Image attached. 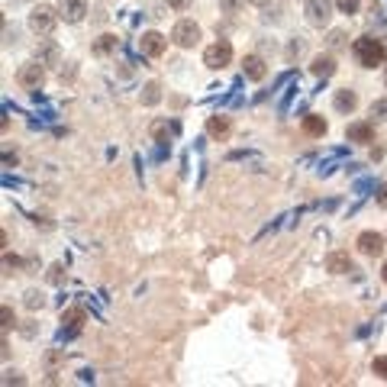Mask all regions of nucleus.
Wrapping results in <instances>:
<instances>
[{"mask_svg":"<svg viewBox=\"0 0 387 387\" xmlns=\"http://www.w3.org/2000/svg\"><path fill=\"white\" fill-rule=\"evenodd\" d=\"M352 52H355V58H359L361 68H378L387 58V48L378 36H359L355 39V46H352Z\"/></svg>","mask_w":387,"mask_h":387,"instance_id":"f257e3e1","label":"nucleus"},{"mask_svg":"<svg viewBox=\"0 0 387 387\" xmlns=\"http://www.w3.org/2000/svg\"><path fill=\"white\" fill-rule=\"evenodd\" d=\"M171 42L178 48H194L200 42V26L194 19H178L174 29H171Z\"/></svg>","mask_w":387,"mask_h":387,"instance_id":"f03ea898","label":"nucleus"},{"mask_svg":"<svg viewBox=\"0 0 387 387\" xmlns=\"http://www.w3.org/2000/svg\"><path fill=\"white\" fill-rule=\"evenodd\" d=\"M55 19H58V10L39 3V7L29 13V29H33L36 36H48V33L55 29Z\"/></svg>","mask_w":387,"mask_h":387,"instance_id":"7ed1b4c3","label":"nucleus"},{"mask_svg":"<svg viewBox=\"0 0 387 387\" xmlns=\"http://www.w3.org/2000/svg\"><path fill=\"white\" fill-rule=\"evenodd\" d=\"M233 62V46H229L226 39H219V42H213V46L204 52V65L210 68V71H223V68Z\"/></svg>","mask_w":387,"mask_h":387,"instance_id":"20e7f679","label":"nucleus"},{"mask_svg":"<svg viewBox=\"0 0 387 387\" xmlns=\"http://www.w3.org/2000/svg\"><path fill=\"white\" fill-rule=\"evenodd\" d=\"M303 13H307V23H310V26H320L323 29L332 19V3H330V0H307Z\"/></svg>","mask_w":387,"mask_h":387,"instance_id":"39448f33","label":"nucleus"},{"mask_svg":"<svg viewBox=\"0 0 387 387\" xmlns=\"http://www.w3.org/2000/svg\"><path fill=\"white\" fill-rule=\"evenodd\" d=\"M58 19H65V23H81L87 17V0H58Z\"/></svg>","mask_w":387,"mask_h":387,"instance_id":"423d86ee","label":"nucleus"},{"mask_svg":"<svg viewBox=\"0 0 387 387\" xmlns=\"http://www.w3.org/2000/svg\"><path fill=\"white\" fill-rule=\"evenodd\" d=\"M19 84L29 87V91H39V84L46 81V68H42V62H26V65L19 68Z\"/></svg>","mask_w":387,"mask_h":387,"instance_id":"0eeeda50","label":"nucleus"},{"mask_svg":"<svg viewBox=\"0 0 387 387\" xmlns=\"http://www.w3.org/2000/svg\"><path fill=\"white\" fill-rule=\"evenodd\" d=\"M139 48H142V55L159 58L161 52L168 48V39L161 36V33H155V29H149V33H142V39H139Z\"/></svg>","mask_w":387,"mask_h":387,"instance_id":"6e6552de","label":"nucleus"},{"mask_svg":"<svg viewBox=\"0 0 387 387\" xmlns=\"http://www.w3.org/2000/svg\"><path fill=\"white\" fill-rule=\"evenodd\" d=\"M355 246H359L361 255H381V252H384V236H381V233H375V229H365Z\"/></svg>","mask_w":387,"mask_h":387,"instance_id":"1a4fd4ad","label":"nucleus"},{"mask_svg":"<svg viewBox=\"0 0 387 387\" xmlns=\"http://www.w3.org/2000/svg\"><path fill=\"white\" fill-rule=\"evenodd\" d=\"M332 107H336L339 114H352V110L359 107V97H355V91L342 87V91H336V97H332Z\"/></svg>","mask_w":387,"mask_h":387,"instance_id":"9d476101","label":"nucleus"},{"mask_svg":"<svg viewBox=\"0 0 387 387\" xmlns=\"http://www.w3.org/2000/svg\"><path fill=\"white\" fill-rule=\"evenodd\" d=\"M242 75H246L249 81H262L264 78V62L258 55H246V62H242Z\"/></svg>","mask_w":387,"mask_h":387,"instance_id":"9b49d317","label":"nucleus"},{"mask_svg":"<svg viewBox=\"0 0 387 387\" xmlns=\"http://www.w3.org/2000/svg\"><path fill=\"white\" fill-rule=\"evenodd\" d=\"M345 139L349 142H371L375 139V129H371V123H352L349 129H345Z\"/></svg>","mask_w":387,"mask_h":387,"instance_id":"f8f14e48","label":"nucleus"},{"mask_svg":"<svg viewBox=\"0 0 387 387\" xmlns=\"http://www.w3.org/2000/svg\"><path fill=\"white\" fill-rule=\"evenodd\" d=\"M310 71L316 78H323V81H326V78L336 71V62H332L330 55H316V58H313V65H310Z\"/></svg>","mask_w":387,"mask_h":387,"instance_id":"ddd939ff","label":"nucleus"},{"mask_svg":"<svg viewBox=\"0 0 387 387\" xmlns=\"http://www.w3.org/2000/svg\"><path fill=\"white\" fill-rule=\"evenodd\" d=\"M326 129H330V123H326L323 116H316V114L303 116V132H307V136H326Z\"/></svg>","mask_w":387,"mask_h":387,"instance_id":"4468645a","label":"nucleus"},{"mask_svg":"<svg viewBox=\"0 0 387 387\" xmlns=\"http://www.w3.org/2000/svg\"><path fill=\"white\" fill-rule=\"evenodd\" d=\"M326 268H330L332 274H345V271H352V262L345 252H332V255L326 258Z\"/></svg>","mask_w":387,"mask_h":387,"instance_id":"2eb2a0df","label":"nucleus"},{"mask_svg":"<svg viewBox=\"0 0 387 387\" xmlns=\"http://www.w3.org/2000/svg\"><path fill=\"white\" fill-rule=\"evenodd\" d=\"M161 100V87L155 84V81H149V84L142 87V104L145 107H155Z\"/></svg>","mask_w":387,"mask_h":387,"instance_id":"dca6fc26","label":"nucleus"},{"mask_svg":"<svg viewBox=\"0 0 387 387\" xmlns=\"http://www.w3.org/2000/svg\"><path fill=\"white\" fill-rule=\"evenodd\" d=\"M207 132H210V136H219V139H223V136L229 132V120H226V116H210Z\"/></svg>","mask_w":387,"mask_h":387,"instance_id":"f3484780","label":"nucleus"},{"mask_svg":"<svg viewBox=\"0 0 387 387\" xmlns=\"http://www.w3.org/2000/svg\"><path fill=\"white\" fill-rule=\"evenodd\" d=\"M110 48H116V36H100V39H97V46H94L97 55H107Z\"/></svg>","mask_w":387,"mask_h":387,"instance_id":"a211bd4d","label":"nucleus"},{"mask_svg":"<svg viewBox=\"0 0 387 387\" xmlns=\"http://www.w3.org/2000/svg\"><path fill=\"white\" fill-rule=\"evenodd\" d=\"M42 303H46V297H42L39 291H29L26 294V307H29V310H42Z\"/></svg>","mask_w":387,"mask_h":387,"instance_id":"6ab92c4d","label":"nucleus"},{"mask_svg":"<svg viewBox=\"0 0 387 387\" xmlns=\"http://www.w3.org/2000/svg\"><path fill=\"white\" fill-rule=\"evenodd\" d=\"M371 371H375L378 378H384V381H387V355H378V359L371 361Z\"/></svg>","mask_w":387,"mask_h":387,"instance_id":"aec40b11","label":"nucleus"},{"mask_svg":"<svg viewBox=\"0 0 387 387\" xmlns=\"http://www.w3.org/2000/svg\"><path fill=\"white\" fill-rule=\"evenodd\" d=\"M336 3H339V10L342 13H359V7H361V0H336Z\"/></svg>","mask_w":387,"mask_h":387,"instance_id":"412c9836","label":"nucleus"},{"mask_svg":"<svg viewBox=\"0 0 387 387\" xmlns=\"http://www.w3.org/2000/svg\"><path fill=\"white\" fill-rule=\"evenodd\" d=\"M371 116H375V120H384L387 116V100H375V104H371Z\"/></svg>","mask_w":387,"mask_h":387,"instance_id":"4be33fe9","label":"nucleus"},{"mask_svg":"<svg viewBox=\"0 0 387 387\" xmlns=\"http://www.w3.org/2000/svg\"><path fill=\"white\" fill-rule=\"evenodd\" d=\"M342 42H345V33H342V29H332V33H330V46L339 48Z\"/></svg>","mask_w":387,"mask_h":387,"instance_id":"5701e85b","label":"nucleus"},{"mask_svg":"<svg viewBox=\"0 0 387 387\" xmlns=\"http://www.w3.org/2000/svg\"><path fill=\"white\" fill-rule=\"evenodd\" d=\"M371 188H375V181H359V184H355V190H359V197H365V194H368Z\"/></svg>","mask_w":387,"mask_h":387,"instance_id":"b1692460","label":"nucleus"},{"mask_svg":"<svg viewBox=\"0 0 387 387\" xmlns=\"http://www.w3.org/2000/svg\"><path fill=\"white\" fill-rule=\"evenodd\" d=\"M219 3H223V10H226V13H236V7L242 3V0H219Z\"/></svg>","mask_w":387,"mask_h":387,"instance_id":"393cba45","label":"nucleus"},{"mask_svg":"<svg viewBox=\"0 0 387 387\" xmlns=\"http://www.w3.org/2000/svg\"><path fill=\"white\" fill-rule=\"evenodd\" d=\"M378 204L387 210V184H381V188H378Z\"/></svg>","mask_w":387,"mask_h":387,"instance_id":"a878e982","label":"nucleus"},{"mask_svg":"<svg viewBox=\"0 0 387 387\" xmlns=\"http://www.w3.org/2000/svg\"><path fill=\"white\" fill-rule=\"evenodd\" d=\"M300 52H303V42H291V48H287V55H300Z\"/></svg>","mask_w":387,"mask_h":387,"instance_id":"bb28decb","label":"nucleus"},{"mask_svg":"<svg viewBox=\"0 0 387 387\" xmlns=\"http://www.w3.org/2000/svg\"><path fill=\"white\" fill-rule=\"evenodd\" d=\"M381 281L387 284V264H384V268H381Z\"/></svg>","mask_w":387,"mask_h":387,"instance_id":"cd10ccee","label":"nucleus"},{"mask_svg":"<svg viewBox=\"0 0 387 387\" xmlns=\"http://www.w3.org/2000/svg\"><path fill=\"white\" fill-rule=\"evenodd\" d=\"M249 3H258V7H262V3H268V0H249Z\"/></svg>","mask_w":387,"mask_h":387,"instance_id":"c85d7f7f","label":"nucleus"},{"mask_svg":"<svg viewBox=\"0 0 387 387\" xmlns=\"http://www.w3.org/2000/svg\"><path fill=\"white\" fill-rule=\"evenodd\" d=\"M384 84H387V71H384Z\"/></svg>","mask_w":387,"mask_h":387,"instance_id":"c756f323","label":"nucleus"}]
</instances>
